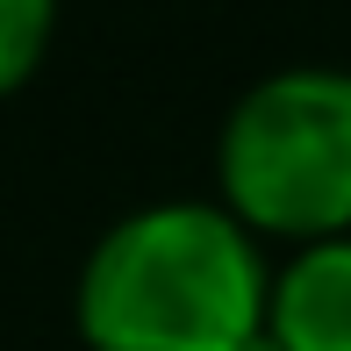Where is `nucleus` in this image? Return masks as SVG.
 I'll return each mask as SVG.
<instances>
[{
    "mask_svg": "<svg viewBox=\"0 0 351 351\" xmlns=\"http://www.w3.org/2000/svg\"><path fill=\"white\" fill-rule=\"evenodd\" d=\"M265 294L273 265L222 201H158L86 251L79 337L93 351H251Z\"/></svg>",
    "mask_w": 351,
    "mask_h": 351,
    "instance_id": "f257e3e1",
    "label": "nucleus"
},
{
    "mask_svg": "<svg viewBox=\"0 0 351 351\" xmlns=\"http://www.w3.org/2000/svg\"><path fill=\"white\" fill-rule=\"evenodd\" d=\"M222 208L251 237H315L351 230V72L294 65L273 72L230 108L215 143Z\"/></svg>",
    "mask_w": 351,
    "mask_h": 351,
    "instance_id": "f03ea898",
    "label": "nucleus"
},
{
    "mask_svg": "<svg viewBox=\"0 0 351 351\" xmlns=\"http://www.w3.org/2000/svg\"><path fill=\"white\" fill-rule=\"evenodd\" d=\"M265 337L280 351H351V230L294 244L265 294Z\"/></svg>",
    "mask_w": 351,
    "mask_h": 351,
    "instance_id": "7ed1b4c3",
    "label": "nucleus"
},
{
    "mask_svg": "<svg viewBox=\"0 0 351 351\" xmlns=\"http://www.w3.org/2000/svg\"><path fill=\"white\" fill-rule=\"evenodd\" d=\"M58 29V0H0V101L43 65Z\"/></svg>",
    "mask_w": 351,
    "mask_h": 351,
    "instance_id": "20e7f679",
    "label": "nucleus"
}]
</instances>
